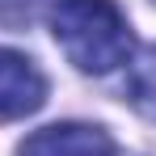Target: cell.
<instances>
[{"label": "cell", "mask_w": 156, "mask_h": 156, "mask_svg": "<svg viewBox=\"0 0 156 156\" xmlns=\"http://www.w3.org/2000/svg\"><path fill=\"white\" fill-rule=\"evenodd\" d=\"M51 30L80 72H114L131 59V26L114 0H55Z\"/></svg>", "instance_id": "cell-1"}, {"label": "cell", "mask_w": 156, "mask_h": 156, "mask_svg": "<svg viewBox=\"0 0 156 156\" xmlns=\"http://www.w3.org/2000/svg\"><path fill=\"white\" fill-rule=\"evenodd\" d=\"M17 156H118L110 131L93 122H51L21 139Z\"/></svg>", "instance_id": "cell-2"}, {"label": "cell", "mask_w": 156, "mask_h": 156, "mask_svg": "<svg viewBox=\"0 0 156 156\" xmlns=\"http://www.w3.org/2000/svg\"><path fill=\"white\" fill-rule=\"evenodd\" d=\"M47 101V76L34 68V59L0 47V118L34 114Z\"/></svg>", "instance_id": "cell-3"}, {"label": "cell", "mask_w": 156, "mask_h": 156, "mask_svg": "<svg viewBox=\"0 0 156 156\" xmlns=\"http://www.w3.org/2000/svg\"><path fill=\"white\" fill-rule=\"evenodd\" d=\"M42 0H0V21L9 30H26L34 17H38Z\"/></svg>", "instance_id": "cell-4"}]
</instances>
